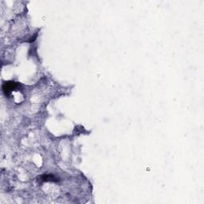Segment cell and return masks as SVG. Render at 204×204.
Listing matches in <instances>:
<instances>
[{
    "label": "cell",
    "mask_w": 204,
    "mask_h": 204,
    "mask_svg": "<svg viewBox=\"0 0 204 204\" xmlns=\"http://www.w3.org/2000/svg\"><path fill=\"white\" fill-rule=\"evenodd\" d=\"M18 86H19L18 83L14 82V81H7V82H5L2 85V90H3L6 96H9L11 93L12 91L15 90Z\"/></svg>",
    "instance_id": "6da1fadb"
},
{
    "label": "cell",
    "mask_w": 204,
    "mask_h": 204,
    "mask_svg": "<svg viewBox=\"0 0 204 204\" xmlns=\"http://www.w3.org/2000/svg\"><path fill=\"white\" fill-rule=\"evenodd\" d=\"M43 181H58L56 177H54L52 175H45L41 176Z\"/></svg>",
    "instance_id": "7a4b0ae2"
}]
</instances>
